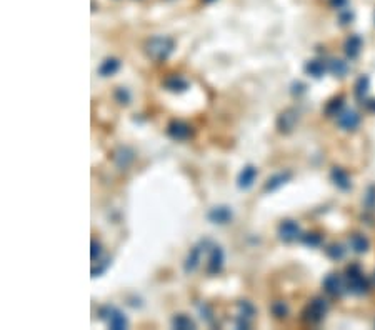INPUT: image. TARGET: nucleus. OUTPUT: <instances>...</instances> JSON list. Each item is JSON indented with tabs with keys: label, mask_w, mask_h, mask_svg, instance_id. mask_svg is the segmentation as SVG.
<instances>
[{
	"label": "nucleus",
	"mask_w": 375,
	"mask_h": 330,
	"mask_svg": "<svg viewBox=\"0 0 375 330\" xmlns=\"http://www.w3.org/2000/svg\"><path fill=\"white\" fill-rule=\"evenodd\" d=\"M302 242L308 247H319L322 243V235L315 234V232H310V234L302 235Z\"/></svg>",
	"instance_id": "obj_30"
},
{
	"label": "nucleus",
	"mask_w": 375,
	"mask_h": 330,
	"mask_svg": "<svg viewBox=\"0 0 375 330\" xmlns=\"http://www.w3.org/2000/svg\"><path fill=\"white\" fill-rule=\"evenodd\" d=\"M279 237L284 242H294L300 237V227L294 220H284L279 225Z\"/></svg>",
	"instance_id": "obj_10"
},
{
	"label": "nucleus",
	"mask_w": 375,
	"mask_h": 330,
	"mask_svg": "<svg viewBox=\"0 0 375 330\" xmlns=\"http://www.w3.org/2000/svg\"><path fill=\"white\" fill-rule=\"evenodd\" d=\"M329 70L337 77H345V73L349 72V65L343 60H330Z\"/></svg>",
	"instance_id": "obj_23"
},
{
	"label": "nucleus",
	"mask_w": 375,
	"mask_h": 330,
	"mask_svg": "<svg viewBox=\"0 0 375 330\" xmlns=\"http://www.w3.org/2000/svg\"><path fill=\"white\" fill-rule=\"evenodd\" d=\"M292 177L290 172H280V174H275V175H272L270 178H268L267 182H265V190L267 192H273V190L280 189L282 185L285 184V182L288 180V178Z\"/></svg>",
	"instance_id": "obj_16"
},
{
	"label": "nucleus",
	"mask_w": 375,
	"mask_h": 330,
	"mask_svg": "<svg viewBox=\"0 0 375 330\" xmlns=\"http://www.w3.org/2000/svg\"><path fill=\"white\" fill-rule=\"evenodd\" d=\"M327 310H329V304H327L325 298L322 297H315L314 300L308 302V305L304 309L302 312V320L305 324H319V322L323 320L325 317Z\"/></svg>",
	"instance_id": "obj_2"
},
{
	"label": "nucleus",
	"mask_w": 375,
	"mask_h": 330,
	"mask_svg": "<svg viewBox=\"0 0 375 330\" xmlns=\"http://www.w3.org/2000/svg\"><path fill=\"white\" fill-rule=\"evenodd\" d=\"M257 175H259V170H257V167L253 165H245L244 170L239 174V178H237V185H239V189L242 190H247L253 185V182H255Z\"/></svg>",
	"instance_id": "obj_11"
},
{
	"label": "nucleus",
	"mask_w": 375,
	"mask_h": 330,
	"mask_svg": "<svg viewBox=\"0 0 375 330\" xmlns=\"http://www.w3.org/2000/svg\"><path fill=\"white\" fill-rule=\"evenodd\" d=\"M135 158V154L134 150L130 149V147H119V149L114 152V162L115 165L119 167V169H127L128 165L134 162Z\"/></svg>",
	"instance_id": "obj_12"
},
{
	"label": "nucleus",
	"mask_w": 375,
	"mask_h": 330,
	"mask_svg": "<svg viewBox=\"0 0 375 330\" xmlns=\"http://www.w3.org/2000/svg\"><path fill=\"white\" fill-rule=\"evenodd\" d=\"M270 310H272V313H273V315H275L277 318H285V317H287V313H288V307H287V304H285V302H282V300L273 302L272 307H270Z\"/></svg>",
	"instance_id": "obj_27"
},
{
	"label": "nucleus",
	"mask_w": 375,
	"mask_h": 330,
	"mask_svg": "<svg viewBox=\"0 0 375 330\" xmlns=\"http://www.w3.org/2000/svg\"><path fill=\"white\" fill-rule=\"evenodd\" d=\"M337 123L343 130H355L358 127V123H360V117H358L357 112L345 110V112H340V114H339Z\"/></svg>",
	"instance_id": "obj_13"
},
{
	"label": "nucleus",
	"mask_w": 375,
	"mask_h": 330,
	"mask_svg": "<svg viewBox=\"0 0 375 330\" xmlns=\"http://www.w3.org/2000/svg\"><path fill=\"white\" fill-rule=\"evenodd\" d=\"M204 2H207V3H210V2H214V0H204Z\"/></svg>",
	"instance_id": "obj_38"
},
{
	"label": "nucleus",
	"mask_w": 375,
	"mask_h": 330,
	"mask_svg": "<svg viewBox=\"0 0 375 330\" xmlns=\"http://www.w3.org/2000/svg\"><path fill=\"white\" fill-rule=\"evenodd\" d=\"M108 265H110V259L104 260V263H100L99 267H93V269H92V277H99V275H102L104 272L108 269Z\"/></svg>",
	"instance_id": "obj_31"
},
{
	"label": "nucleus",
	"mask_w": 375,
	"mask_h": 330,
	"mask_svg": "<svg viewBox=\"0 0 375 330\" xmlns=\"http://www.w3.org/2000/svg\"><path fill=\"white\" fill-rule=\"evenodd\" d=\"M107 320H108V327L114 330H124V329H127V325H128L127 317L124 315V312L119 309H115V307H112L110 315H108Z\"/></svg>",
	"instance_id": "obj_15"
},
{
	"label": "nucleus",
	"mask_w": 375,
	"mask_h": 330,
	"mask_svg": "<svg viewBox=\"0 0 375 330\" xmlns=\"http://www.w3.org/2000/svg\"><path fill=\"white\" fill-rule=\"evenodd\" d=\"M222 267H224V250H222L220 245H215V243H214L212 248H210L207 272H209L210 275H217L218 272L222 270Z\"/></svg>",
	"instance_id": "obj_8"
},
{
	"label": "nucleus",
	"mask_w": 375,
	"mask_h": 330,
	"mask_svg": "<svg viewBox=\"0 0 375 330\" xmlns=\"http://www.w3.org/2000/svg\"><path fill=\"white\" fill-rule=\"evenodd\" d=\"M174 49H175L174 38L167 35H155L145 42V53L155 62H162L169 59V55L174 52Z\"/></svg>",
	"instance_id": "obj_1"
},
{
	"label": "nucleus",
	"mask_w": 375,
	"mask_h": 330,
	"mask_svg": "<svg viewBox=\"0 0 375 330\" xmlns=\"http://www.w3.org/2000/svg\"><path fill=\"white\" fill-rule=\"evenodd\" d=\"M212 245L214 243L210 242L209 239H204V240H200L197 245H194L192 248H190L189 255H187V259H185V263H183V269H185L187 274H192V272H195L198 269L202 254L207 252V250H210Z\"/></svg>",
	"instance_id": "obj_4"
},
{
	"label": "nucleus",
	"mask_w": 375,
	"mask_h": 330,
	"mask_svg": "<svg viewBox=\"0 0 375 330\" xmlns=\"http://www.w3.org/2000/svg\"><path fill=\"white\" fill-rule=\"evenodd\" d=\"M114 99H115V102L120 104V105H128V104H130L132 95H130V92H128V88L117 87L115 92H114Z\"/></svg>",
	"instance_id": "obj_25"
},
{
	"label": "nucleus",
	"mask_w": 375,
	"mask_h": 330,
	"mask_svg": "<svg viewBox=\"0 0 375 330\" xmlns=\"http://www.w3.org/2000/svg\"><path fill=\"white\" fill-rule=\"evenodd\" d=\"M327 255H329L332 260H340L343 259V255H345V248H343L340 243H334V245L327 248Z\"/></svg>",
	"instance_id": "obj_29"
},
{
	"label": "nucleus",
	"mask_w": 375,
	"mask_h": 330,
	"mask_svg": "<svg viewBox=\"0 0 375 330\" xmlns=\"http://www.w3.org/2000/svg\"><path fill=\"white\" fill-rule=\"evenodd\" d=\"M253 315H255V307H253L250 302L247 300H242L239 302V315L237 317H242V318H247V320H252Z\"/></svg>",
	"instance_id": "obj_24"
},
{
	"label": "nucleus",
	"mask_w": 375,
	"mask_h": 330,
	"mask_svg": "<svg viewBox=\"0 0 375 330\" xmlns=\"http://www.w3.org/2000/svg\"><path fill=\"white\" fill-rule=\"evenodd\" d=\"M350 247H352V250L357 252V254H364V252H367V248H369V240H367L364 235L355 234L350 237Z\"/></svg>",
	"instance_id": "obj_22"
},
{
	"label": "nucleus",
	"mask_w": 375,
	"mask_h": 330,
	"mask_svg": "<svg viewBox=\"0 0 375 330\" xmlns=\"http://www.w3.org/2000/svg\"><path fill=\"white\" fill-rule=\"evenodd\" d=\"M119 69H120V60L115 59V57H108V59H105L102 64H100L99 75L110 77V75H114L115 72H119Z\"/></svg>",
	"instance_id": "obj_17"
},
{
	"label": "nucleus",
	"mask_w": 375,
	"mask_h": 330,
	"mask_svg": "<svg viewBox=\"0 0 375 330\" xmlns=\"http://www.w3.org/2000/svg\"><path fill=\"white\" fill-rule=\"evenodd\" d=\"M323 289H325V292L332 295V297H340V295L345 292V282H343L340 275L329 274L323 278Z\"/></svg>",
	"instance_id": "obj_6"
},
{
	"label": "nucleus",
	"mask_w": 375,
	"mask_h": 330,
	"mask_svg": "<svg viewBox=\"0 0 375 330\" xmlns=\"http://www.w3.org/2000/svg\"><path fill=\"white\" fill-rule=\"evenodd\" d=\"M172 327L177 330H194L195 329V322L185 313H177L172 318Z\"/></svg>",
	"instance_id": "obj_19"
},
{
	"label": "nucleus",
	"mask_w": 375,
	"mask_h": 330,
	"mask_svg": "<svg viewBox=\"0 0 375 330\" xmlns=\"http://www.w3.org/2000/svg\"><path fill=\"white\" fill-rule=\"evenodd\" d=\"M342 107H343V99H342V97H339V99H334V100H330V102L327 104L325 114L329 115V117L339 115V114H340V110H342Z\"/></svg>",
	"instance_id": "obj_26"
},
{
	"label": "nucleus",
	"mask_w": 375,
	"mask_h": 330,
	"mask_svg": "<svg viewBox=\"0 0 375 330\" xmlns=\"http://www.w3.org/2000/svg\"><path fill=\"white\" fill-rule=\"evenodd\" d=\"M232 217L233 213L229 205H217V207L210 208L209 213H207V219L212 224H218V225L229 224L230 220H232Z\"/></svg>",
	"instance_id": "obj_7"
},
{
	"label": "nucleus",
	"mask_w": 375,
	"mask_h": 330,
	"mask_svg": "<svg viewBox=\"0 0 375 330\" xmlns=\"http://www.w3.org/2000/svg\"><path fill=\"white\" fill-rule=\"evenodd\" d=\"M362 50V38L358 35H350L345 42V53L349 59H357Z\"/></svg>",
	"instance_id": "obj_18"
},
{
	"label": "nucleus",
	"mask_w": 375,
	"mask_h": 330,
	"mask_svg": "<svg viewBox=\"0 0 375 330\" xmlns=\"http://www.w3.org/2000/svg\"><path fill=\"white\" fill-rule=\"evenodd\" d=\"M332 180H334V184L337 185L339 189H342V190L350 189L349 175H347V172H343L342 169H339V167H335V169L332 170Z\"/></svg>",
	"instance_id": "obj_20"
},
{
	"label": "nucleus",
	"mask_w": 375,
	"mask_h": 330,
	"mask_svg": "<svg viewBox=\"0 0 375 330\" xmlns=\"http://www.w3.org/2000/svg\"><path fill=\"white\" fill-rule=\"evenodd\" d=\"M347 0H330V5L335 7V9H340V7L345 5Z\"/></svg>",
	"instance_id": "obj_36"
},
{
	"label": "nucleus",
	"mask_w": 375,
	"mask_h": 330,
	"mask_svg": "<svg viewBox=\"0 0 375 330\" xmlns=\"http://www.w3.org/2000/svg\"><path fill=\"white\" fill-rule=\"evenodd\" d=\"M325 69H327V65H325V62H323V60H310L305 65L307 73H310V75L315 77V79L322 77L323 72H325Z\"/></svg>",
	"instance_id": "obj_21"
},
{
	"label": "nucleus",
	"mask_w": 375,
	"mask_h": 330,
	"mask_svg": "<svg viewBox=\"0 0 375 330\" xmlns=\"http://www.w3.org/2000/svg\"><path fill=\"white\" fill-rule=\"evenodd\" d=\"M200 309V313H202V318H205L207 322H214V312H212V309H210L209 305H200L198 307Z\"/></svg>",
	"instance_id": "obj_33"
},
{
	"label": "nucleus",
	"mask_w": 375,
	"mask_h": 330,
	"mask_svg": "<svg viewBox=\"0 0 375 330\" xmlns=\"http://www.w3.org/2000/svg\"><path fill=\"white\" fill-rule=\"evenodd\" d=\"M167 134H169V137L174 139V140L183 142V140H189V139L192 137L194 129L187 122H182V120H172L169 125H167Z\"/></svg>",
	"instance_id": "obj_5"
},
{
	"label": "nucleus",
	"mask_w": 375,
	"mask_h": 330,
	"mask_svg": "<svg viewBox=\"0 0 375 330\" xmlns=\"http://www.w3.org/2000/svg\"><path fill=\"white\" fill-rule=\"evenodd\" d=\"M350 20H352V14H350L349 10H345V12L340 14V22H342V24H349Z\"/></svg>",
	"instance_id": "obj_35"
},
{
	"label": "nucleus",
	"mask_w": 375,
	"mask_h": 330,
	"mask_svg": "<svg viewBox=\"0 0 375 330\" xmlns=\"http://www.w3.org/2000/svg\"><path fill=\"white\" fill-rule=\"evenodd\" d=\"M365 205L367 207H374L375 205V187H370L365 197Z\"/></svg>",
	"instance_id": "obj_34"
},
{
	"label": "nucleus",
	"mask_w": 375,
	"mask_h": 330,
	"mask_svg": "<svg viewBox=\"0 0 375 330\" xmlns=\"http://www.w3.org/2000/svg\"><path fill=\"white\" fill-rule=\"evenodd\" d=\"M365 107L370 108V110H375V100H367V102H365Z\"/></svg>",
	"instance_id": "obj_37"
},
{
	"label": "nucleus",
	"mask_w": 375,
	"mask_h": 330,
	"mask_svg": "<svg viewBox=\"0 0 375 330\" xmlns=\"http://www.w3.org/2000/svg\"><path fill=\"white\" fill-rule=\"evenodd\" d=\"M163 87L169 92H175V94H182L189 88V80L183 79L180 75H170L163 80Z\"/></svg>",
	"instance_id": "obj_14"
},
{
	"label": "nucleus",
	"mask_w": 375,
	"mask_h": 330,
	"mask_svg": "<svg viewBox=\"0 0 375 330\" xmlns=\"http://www.w3.org/2000/svg\"><path fill=\"white\" fill-rule=\"evenodd\" d=\"M297 120H299V114H297L294 108H288V110H284L282 114L279 115V119H277V127H279L280 132L288 134V132H292L295 129Z\"/></svg>",
	"instance_id": "obj_9"
},
{
	"label": "nucleus",
	"mask_w": 375,
	"mask_h": 330,
	"mask_svg": "<svg viewBox=\"0 0 375 330\" xmlns=\"http://www.w3.org/2000/svg\"><path fill=\"white\" fill-rule=\"evenodd\" d=\"M367 90H369V79H367V77H360V79L357 80V84H355V95L362 100L365 97Z\"/></svg>",
	"instance_id": "obj_28"
},
{
	"label": "nucleus",
	"mask_w": 375,
	"mask_h": 330,
	"mask_svg": "<svg viewBox=\"0 0 375 330\" xmlns=\"http://www.w3.org/2000/svg\"><path fill=\"white\" fill-rule=\"evenodd\" d=\"M100 255H102V247L97 240H92V250H90V257L92 260H99Z\"/></svg>",
	"instance_id": "obj_32"
},
{
	"label": "nucleus",
	"mask_w": 375,
	"mask_h": 330,
	"mask_svg": "<svg viewBox=\"0 0 375 330\" xmlns=\"http://www.w3.org/2000/svg\"><path fill=\"white\" fill-rule=\"evenodd\" d=\"M347 287H349V290L355 295H362L367 292V289H369V283H367V278L364 277V274H362V269L360 265H357V263H352V265L347 267Z\"/></svg>",
	"instance_id": "obj_3"
}]
</instances>
